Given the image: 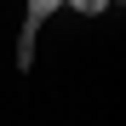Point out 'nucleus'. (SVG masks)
I'll return each instance as SVG.
<instances>
[{
    "mask_svg": "<svg viewBox=\"0 0 126 126\" xmlns=\"http://www.w3.org/2000/svg\"><path fill=\"white\" fill-rule=\"evenodd\" d=\"M57 6H63V0H29V23H23V29H40V23H46Z\"/></svg>",
    "mask_w": 126,
    "mask_h": 126,
    "instance_id": "obj_1",
    "label": "nucleus"
},
{
    "mask_svg": "<svg viewBox=\"0 0 126 126\" xmlns=\"http://www.w3.org/2000/svg\"><path fill=\"white\" fill-rule=\"evenodd\" d=\"M29 63H34V29H23V40H17V69L29 75Z\"/></svg>",
    "mask_w": 126,
    "mask_h": 126,
    "instance_id": "obj_2",
    "label": "nucleus"
},
{
    "mask_svg": "<svg viewBox=\"0 0 126 126\" xmlns=\"http://www.w3.org/2000/svg\"><path fill=\"white\" fill-rule=\"evenodd\" d=\"M69 12H80V17H97V12H109V0H63Z\"/></svg>",
    "mask_w": 126,
    "mask_h": 126,
    "instance_id": "obj_3",
    "label": "nucleus"
}]
</instances>
